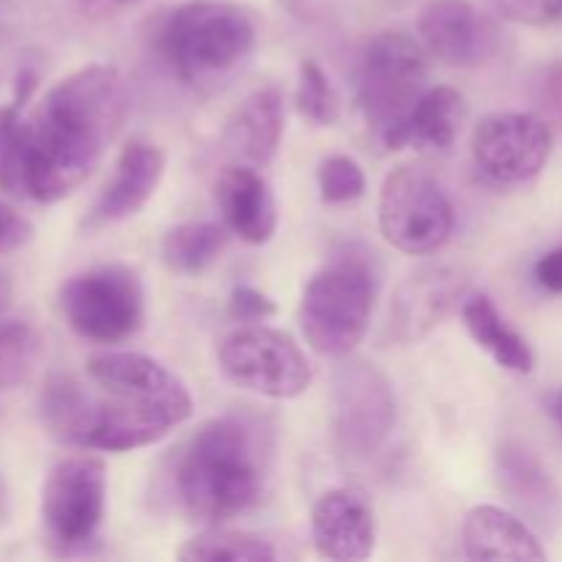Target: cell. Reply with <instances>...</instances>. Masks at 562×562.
I'll use <instances>...</instances> for the list:
<instances>
[{
  "label": "cell",
  "mask_w": 562,
  "mask_h": 562,
  "mask_svg": "<svg viewBox=\"0 0 562 562\" xmlns=\"http://www.w3.org/2000/svg\"><path fill=\"white\" fill-rule=\"evenodd\" d=\"M82 3H113V5H132L137 0H82Z\"/></svg>",
  "instance_id": "36"
},
{
  "label": "cell",
  "mask_w": 562,
  "mask_h": 562,
  "mask_svg": "<svg viewBox=\"0 0 562 562\" xmlns=\"http://www.w3.org/2000/svg\"><path fill=\"white\" fill-rule=\"evenodd\" d=\"M536 280L541 289L552 291V294H562V247H554L547 256L538 258Z\"/></svg>",
  "instance_id": "32"
},
{
  "label": "cell",
  "mask_w": 562,
  "mask_h": 562,
  "mask_svg": "<svg viewBox=\"0 0 562 562\" xmlns=\"http://www.w3.org/2000/svg\"><path fill=\"white\" fill-rule=\"evenodd\" d=\"M547 99L554 110L562 115V64L554 66L547 80Z\"/></svg>",
  "instance_id": "33"
},
{
  "label": "cell",
  "mask_w": 562,
  "mask_h": 562,
  "mask_svg": "<svg viewBox=\"0 0 562 562\" xmlns=\"http://www.w3.org/2000/svg\"><path fill=\"white\" fill-rule=\"evenodd\" d=\"M461 541L470 560H547L541 541L521 516L508 514L497 505H477L467 514Z\"/></svg>",
  "instance_id": "20"
},
{
  "label": "cell",
  "mask_w": 562,
  "mask_h": 562,
  "mask_svg": "<svg viewBox=\"0 0 562 562\" xmlns=\"http://www.w3.org/2000/svg\"><path fill=\"white\" fill-rule=\"evenodd\" d=\"M88 379L102 398L88 395L71 448L126 453L148 448L190 420L192 395L173 371L137 351H104L88 360Z\"/></svg>",
  "instance_id": "2"
},
{
  "label": "cell",
  "mask_w": 562,
  "mask_h": 562,
  "mask_svg": "<svg viewBox=\"0 0 562 562\" xmlns=\"http://www.w3.org/2000/svg\"><path fill=\"white\" fill-rule=\"evenodd\" d=\"M543 406H547V415L552 417L554 426L562 431V390H552V393H547Z\"/></svg>",
  "instance_id": "34"
},
{
  "label": "cell",
  "mask_w": 562,
  "mask_h": 562,
  "mask_svg": "<svg viewBox=\"0 0 562 562\" xmlns=\"http://www.w3.org/2000/svg\"><path fill=\"white\" fill-rule=\"evenodd\" d=\"M426 47L404 31H384L366 44L357 66V104L371 126L390 132L426 91Z\"/></svg>",
  "instance_id": "8"
},
{
  "label": "cell",
  "mask_w": 562,
  "mask_h": 562,
  "mask_svg": "<svg viewBox=\"0 0 562 562\" xmlns=\"http://www.w3.org/2000/svg\"><path fill=\"white\" fill-rule=\"evenodd\" d=\"M165 176V154L154 143L135 140L121 148L113 165V176L104 184L102 195L93 203L88 225H110L130 220L146 206Z\"/></svg>",
  "instance_id": "17"
},
{
  "label": "cell",
  "mask_w": 562,
  "mask_h": 562,
  "mask_svg": "<svg viewBox=\"0 0 562 562\" xmlns=\"http://www.w3.org/2000/svg\"><path fill=\"white\" fill-rule=\"evenodd\" d=\"M552 154V130L530 113L486 115L472 132V159L494 184L536 179Z\"/></svg>",
  "instance_id": "12"
},
{
  "label": "cell",
  "mask_w": 562,
  "mask_h": 562,
  "mask_svg": "<svg viewBox=\"0 0 562 562\" xmlns=\"http://www.w3.org/2000/svg\"><path fill=\"white\" fill-rule=\"evenodd\" d=\"M285 130V102L278 86L252 91L225 121L220 146L234 162L263 168L278 154Z\"/></svg>",
  "instance_id": "18"
},
{
  "label": "cell",
  "mask_w": 562,
  "mask_h": 562,
  "mask_svg": "<svg viewBox=\"0 0 562 562\" xmlns=\"http://www.w3.org/2000/svg\"><path fill=\"white\" fill-rule=\"evenodd\" d=\"M258 20L234 0H190L165 16L157 49L184 82L236 69L256 49Z\"/></svg>",
  "instance_id": "5"
},
{
  "label": "cell",
  "mask_w": 562,
  "mask_h": 562,
  "mask_svg": "<svg viewBox=\"0 0 562 562\" xmlns=\"http://www.w3.org/2000/svg\"><path fill=\"white\" fill-rule=\"evenodd\" d=\"M278 313V305L252 285H236L228 300V316L234 322H267Z\"/></svg>",
  "instance_id": "30"
},
{
  "label": "cell",
  "mask_w": 562,
  "mask_h": 562,
  "mask_svg": "<svg viewBox=\"0 0 562 562\" xmlns=\"http://www.w3.org/2000/svg\"><path fill=\"white\" fill-rule=\"evenodd\" d=\"M25 159L27 119H22V104L11 102L0 108V190L5 195L27 198Z\"/></svg>",
  "instance_id": "26"
},
{
  "label": "cell",
  "mask_w": 562,
  "mask_h": 562,
  "mask_svg": "<svg viewBox=\"0 0 562 562\" xmlns=\"http://www.w3.org/2000/svg\"><path fill=\"white\" fill-rule=\"evenodd\" d=\"M505 20L525 25H547L562 14V0H488Z\"/></svg>",
  "instance_id": "29"
},
{
  "label": "cell",
  "mask_w": 562,
  "mask_h": 562,
  "mask_svg": "<svg viewBox=\"0 0 562 562\" xmlns=\"http://www.w3.org/2000/svg\"><path fill=\"white\" fill-rule=\"evenodd\" d=\"M176 558L184 562H272L278 560V549L256 532L209 527L190 538Z\"/></svg>",
  "instance_id": "24"
},
{
  "label": "cell",
  "mask_w": 562,
  "mask_h": 562,
  "mask_svg": "<svg viewBox=\"0 0 562 562\" xmlns=\"http://www.w3.org/2000/svg\"><path fill=\"white\" fill-rule=\"evenodd\" d=\"M217 206L225 228L247 245H267L278 231V203L252 165H231L217 179Z\"/></svg>",
  "instance_id": "19"
},
{
  "label": "cell",
  "mask_w": 562,
  "mask_h": 562,
  "mask_svg": "<svg viewBox=\"0 0 562 562\" xmlns=\"http://www.w3.org/2000/svg\"><path fill=\"white\" fill-rule=\"evenodd\" d=\"M296 110L316 126H333L340 115L338 93L329 82L327 71L316 60H302L300 82H296Z\"/></svg>",
  "instance_id": "27"
},
{
  "label": "cell",
  "mask_w": 562,
  "mask_h": 562,
  "mask_svg": "<svg viewBox=\"0 0 562 562\" xmlns=\"http://www.w3.org/2000/svg\"><path fill=\"white\" fill-rule=\"evenodd\" d=\"M42 357V335L22 318L0 313V393L25 382Z\"/></svg>",
  "instance_id": "25"
},
{
  "label": "cell",
  "mask_w": 562,
  "mask_h": 562,
  "mask_svg": "<svg viewBox=\"0 0 562 562\" xmlns=\"http://www.w3.org/2000/svg\"><path fill=\"white\" fill-rule=\"evenodd\" d=\"M497 488L508 499L516 516L536 530L554 536L562 527V492L552 472L527 445L503 442L494 456Z\"/></svg>",
  "instance_id": "15"
},
{
  "label": "cell",
  "mask_w": 562,
  "mask_h": 562,
  "mask_svg": "<svg viewBox=\"0 0 562 562\" xmlns=\"http://www.w3.org/2000/svg\"><path fill=\"white\" fill-rule=\"evenodd\" d=\"M470 272L461 267H423L395 289L384 322V344L412 346L431 335L445 318L459 311L470 294Z\"/></svg>",
  "instance_id": "13"
},
{
  "label": "cell",
  "mask_w": 562,
  "mask_h": 562,
  "mask_svg": "<svg viewBox=\"0 0 562 562\" xmlns=\"http://www.w3.org/2000/svg\"><path fill=\"white\" fill-rule=\"evenodd\" d=\"M423 47L448 66L475 69L488 64L503 47V31L497 22L470 0H431L420 11Z\"/></svg>",
  "instance_id": "14"
},
{
  "label": "cell",
  "mask_w": 562,
  "mask_h": 562,
  "mask_svg": "<svg viewBox=\"0 0 562 562\" xmlns=\"http://www.w3.org/2000/svg\"><path fill=\"white\" fill-rule=\"evenodd\" d=\"M126 113L130 93L115 66H82L55 82L27 119V198L58 203L86 184L124 130Z\"/></svg>",
  "instance_id": "1"
},
{
  "label": "cell",
  "mask_w": 562,
  "mask_h": 562,
  "mask_svg": "<svg viewBox=\"0 0 562 562\" xmlns=\"http://www.w3.org/2000/svg\"><path fill=\"white\" fill-rule=\"evenodd\" d=\"M313 547L327 560H368L376 547V514L366 492L351 486L322 494L311 514Z\"/></svg>",
  "instance_id": "16"
},
{
  "label": "cell",
  "mask_w": 562,
  "mask_h": 562,
  "mask_svg": "<svg viewBox=\"0 0 562 562\" xmlns=\"http://www.w3.org/2000/svg\"><path fill=\"white\" fill-rule=\"evenodd\" d=\"M318 192L324 203H349L366 192V173L357 159L346 154H333L318 165Z\"/></svg>",
  "instance_id": "28"
},
{
  "label": "cell",
  "mask_w": 562,
  "mask_h": 562,
  "mask_svg": "<svg viewBox=\"0 0 562 562\" xmlns=\"http://www.w3.org/2000/svg\"><path fill=\"white\" fill-rule=\"evenodd\" d=\"M220 371L231 384L272 401L300 398L313 382L311 360L283 329L247 324L220 340Z\"/></svg>",
  "instance_id": "9"
},
{
  "label": "cell",
  "mask_w": 562,
  "mask_h": 562,
  "mask_svg": "<svg viewBox=\"0 0 562 562\" xmlns=\"http://www.w3.org/2000/svg\"><path fill=\"white\" fill-rule=\"evenodd\" d=\"M272 472V439L247 415H223L198 428L176 470L187 516L217 527L263 499Z\"/></svg>",
  "instance_id": "3"
},
{
  "label": "cell",
  "mask_w": 562,
  "mask_h": 562,
  "mask_svg": "<svg viewBox=\"0 0 562 562\" xmlns=\"http://www.w3.org/2000/svg\"><path fill=\"white\" fill-rule=\"evenodd\" d=\"M9 300H11V285L5 280V274L0 272V313L9 311Z\"/></svg>",
  "instance_id": "35"
},
{
  "label": "cell",
  "mask_w": 562,
  "mask_h": 562,
  "mask_svg": "<svg viewBox=\"0 0 562 562\" xmlns=\"http://www.w3.org/2000/svg\"><path fill=\"white\" fill-rule=\"evenodd\" d=\"M398 406L387 373L368 360L340 357L333 373V442L340 459L379 453L395 428Z\"/></svg>",
  "instance_id": "10"
},
{
  "label": "cell",
  "mask_w": 562,
  "mask_h": 562,
  "mask_svg": "<svg viewBox=\"0 0 562 562\" xmlns=\"http://www.w3.org/2000/svg\"><path fill=\"white\" fill-rule=\"evenodd\" d=\"M379 294L373 252L349 245L311 278L300 302V327L322 357H349L362 344Z\"/></svg>",
  "instance_id": "4"
},
{
  "label": "cell",
  "mask_w": 562,
  "mask_h": 562,
  "mask_svg": "<svg viewBox=\"0 0 562 562\" xmlns=\"http://www.w3.org/2000/svg\"><path fill=\"white\" fill-rule=\"evenodd\" d=\"M461 318H464L472 340L499 368L514 373H530L536 368V355H532L527 338L505 322L488 294H467V300L461 302Z\"/></svg>",
  "instance_id": "22"
},
{
  "label": "cell",
  "mask_w": 562,
  "mask_h": 562,
  "mask_svg": "<svg viewBox=\"0 0 562 562\" xmlns=\"http://www.w3.org/2000/svg\"><path fill=\"white\" fill-rule=\"evenodd\" d=\"M58 307L66 324L93 344L130 340L146 318V294L137 272L124 263H102L60 285Z\"/></svg>",
  "instance_id": "6"
},
{
  "label": "cell",
  "mask_w": 562,
  "mask_h": 562,
  "mask_svg": "<svg viewBox=\"0 0 562 562\" xmlns=\"http://www.w3.org/2000/svg\"><path fill=\"white\" fill-rule=\"evenodd\" d=\"M33 239V225L20 212L0 201V256L25 247Z\"/></svg>",
  "instance_id": "31"
},
{
  "label": "cell",
  "mask_w": 562,
  "mask_h": 562,
  "mask_svg": "<svg viewBox=\"0 0 562 562\" xmlns=\"http://www.w3.org/2000/svg\"><path fill=\"white\" fill-rule=\"evenodd\" d=\"M228 245V231L220 223H181L165 231L162 263L176 274H201L220 258V252Z\"/></svg>",
  "instance_id": "23"
},
{
  "label": "cell",
  "mask_w": 562,
  "mask_h": 562,
  "mask_svg": "<svg viewBox=\"0 0 562 562\" xmlns=\"http://www.w3.org/2000/svg\"><path fill=\"white\" fill-rule=\"evenodd\" d=\"M467 121V99L464 93L450 86H437L423 91L415 108L409 110L398 126L384 132V143L390 148H434L445 151L461 135V126Z\"/></svg>",
  "instance_id": "21"
},
{
  "label": "cell",
  "mask_w": 562,
  "mask_h": 562,
  "mask_svg": "<svg viewBox=\"0 0 562 562\" xmlns=\"http://www.w3.org/2000/svg\"><path fill=\"white\" fill-rule=\"evenodd\" d=\"M108 505V472L93 456H71L49 470L42 488V536L49 554L75 558L99 536Z\"/></svg>",
  "instance_id": "7"
},
{
  "label": "cell",
  "mask_w": 562,
  "mask_h": 562,
  "mask_svg": "<svg viewBox=\"0 0 562 562\" xmlns=\"http://www.w3.org/2000/svg\"><path fill=\"white\" fill-rule=\"evenodd\" d=\"M379 228L395 250L428 256L453 234V206L426 168L401 165L379 192Z\"/></svg>",
  "instance_id": "11"
}]
</instances>
